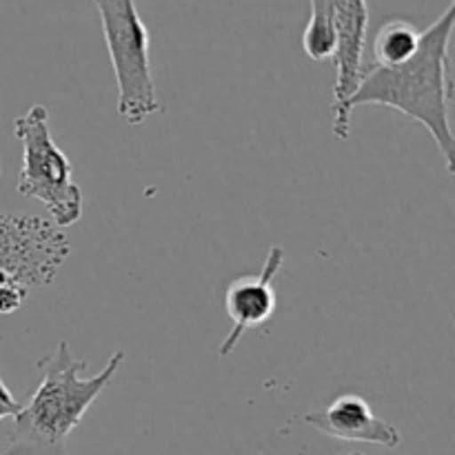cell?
<instances>
[{
    "instance_id": "obj_1",
    "label": "cell",
    "mask_w": 455,
    "mask_h": 455,
    "mask_svg": "<svg viewBox=\"0 0 455 455\" xmlns=\"http://www.w3.org/2000/svg\"><path fill=\"white\" fill-rule=\"evenodd\" d=\"M455 27V3L420 36L416 53L400 65H369L363 69L347 111L382 105L420 123L438 145L447 172L455 173V138L449 120L453 83L449 76V44Z\"/></svg>"
},
{
    "instance_id": "obj_2",
    "label": "cell",
    "mask_w": 455,
    "mask_h": 455,
    "mask_svg": "<svg viewBox=\"0 0 455 455\" xmlns=\"http://www.w3.org/2000/svg\"><path fill=\"white\" fill-rule=\"evenodd\" d=\"M123 360L124 351H116L100 373L84 378L89 364L76 358L65 340L58 342L53 354L38 363L43 371L38 389L13 416L9 443L0 455H67V438L111 385Z\"/></svg>"
},
{
    "instance_id": "obj_3",
    "label": "cell",
    "mask_w": 455,
    "mask_h": 455,
    "mask_svg": "<svg viewBox=\"0 0 455 455\" xmlns=\"http://www.w3.org/2000/svg\"><path fill=\"white\" fill-rule=\"evenodd\" d=\"M13 133L22 145L18 194L38 200L60 229L76 225L83 216V191L74 182V164L49 132L47 107L31 105L13 120Z\"/></svg>"
},
{
    "instance_id": "obj_4",
    "label": "cell",
    "mask_w": 455,
    "mask_h": 455,
    "mask_svg": "<svg viewBox=\"0 0 455 455\" xmlns=\"http://www.w3.org/2000/svg\"><path fill=\"white\" fill-rule=\"evenodd\" d=\"M118 87V116L142 124L158 114L160 100L151 71V38L136 0H93Z\"/></svg>"
},
{
    "instance_id": "obj_5",
    "label": "cell",
    "mask_w": 455,
    "mask_h": 455,
    "mask_svg": "<svg viewBox=\"0 0 455 455\" xmlns=\"http://www.w3.org/2000/svg\"><path fill=\"white\" fill-rule=\"evenodd\" d=\"M65 231L38 216L0 213V284L47 287L69 258Z\"/></svg>"
},
{
    "instance_id": "obj_6",
    "label": "cell",
    "mask_w": 455,
    "mask_h": 455,
    "mask_svg": "<svg viewBox=\"0 0 455 455\" xmlns=\"http://www.w3.org/2000/svg\"><path fill=\"white\" fill-rule=\"evenodd\" d=\"M333 29H336V80H333V129L340 140L351 136V114L347 102L354 96L364 69V47L369 29V0H331Z\"/></svg>"
},
{
    "instance_id": "obj_7",
    "label": "cell",
    "mask_w": 455,
    "mask_h": 455,
    "mask_svg": "<svg viewBox=\"0 0 455 455\" xmlns=\"http://www.w3.org/2000/svg\"><path fill=\"white\" fill-rule=\"evenodd\" d=\"M284 265V249L271 247L267 253V260L258 274H247L235 278L225 291V309L231 320L229 336L222 340L218 355L229 358L235 351L243 336L251 329L262 327L271 320L278 307L274 280Z\"/></svg>"
},
{
    "instance_id": "obj_8",
    "label": "cell",
    "mask_w": 455,
    "mask_h": 455,
    "mask_svg": "<svg viewBox=\"0 0 455 455\" xmlns=\"http://www.w3.org/2000/svg\"><path fill=\"white\" fill-rule=\"evenodd\" d=\"M309 427L318 429L329 438L345 440V443L376 444L385 449H398L403 435L387 420L373 413L371 404L355 394H345L333 400L320 411H309L302 416Z\"/></svg>"
},
{
    "instance_id": "obj_9",
    "label": "cell",
    "mask_w": 455,
    "mask_h": 455,
    "mask_svg": "<svg viewBox=\"0 0 455 455\" xmlns=\"http://www.w3.org/2000/svg\"><path fill=\"white\" fill-rule=\"evenodd\" d=\"M422 31L404 18H391L376 31L371 52L373 65L391 67L409 60L420 44Z\"/></svg>"
},
{
    "instance_id": "obj_10",
    "label": "cell",
    "mask_w": 455,
    "mask_h": 455,
    "mask_svg": "<svg viewBox=\"0 0 455 455\" xmlns=\"http://www.w3.org/2000/svg\"><path fill=\"white\" fill-rule=\"evenodd\" d=\"M309 22L302 34V49L315 62L331 60L336 52V29H333L331 0H309Z\"/></svg>"
},
{
    "instance_id": "obj_11",
    "label": "cell",
    "mask_w": 455,
    "mask_h": 455,
    "mask_svg": "<svg viewBox=\"0 0 455 455\" xmlns=\"http://www.w3.org/2000/svg\"><path fill=\"white\" fill-rule=\"evenodd\" d=\"M27 296H29V289L20 284H0V315L16 314L25 305Z\"/></svg>"
},
{
    "instance_id": "obj_12",
    "label": "cell",
    "mask_w": 455,
    "mask_h": 455,
    "mask_svg": "<svg viewBox=\"0 0 455 455\" xmlns=\"http://www.w3.org/2000/svg\"><path fill=\"white\" fill-rule=\"evenodd\" d=\"M22 404L18 403L16 395L7 389V385L0 378V422L7 420V418H13L18 411H20Z\"/></svg>"
},
{
    "instance_id": "obj_13",
    "label": "cell",
    "mask_w": 455,
    "mask_h": 455,
    "mask_svg": "<svg viewBox=\"0 0 455 455\" xmlns=\"http://www.w3.org/2000/svg\"><path fill=\"white\" fill-rule=\"evenodd\" d=\"M340 455H364V453H358V451H351V453H340Z\"/></svg>"
}]
</instances>
